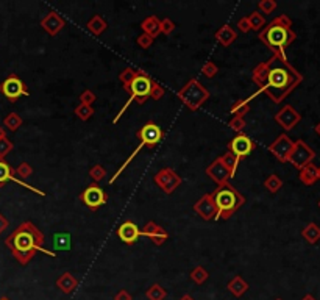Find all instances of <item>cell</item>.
<instances>
[{"label":"cell","instance_id":"cell-1","mask_svg":"<svg viewBox=\"0 0 320 300\" xmlns=\"http://www.w3.org/2000/svg\"><path fill=\"white\" fill-rule=\"evenodd\" d=\"M252 80L258 86V94L264 92L274 103H281L303 82V75L289 63L286 55H272L253 69Z\"/></svg>","mask_w":320,"mask_h":300},{"label":"cell","instance_id":"cell-2","mask_svg":"<svg viewBox=\"0 0 320 300\" xmlns=\"http://www.w3.org/2000/svg\"><path fill=\"white\" fill-rule=\"evenodd\" d=\"M45 236L41 230L30 221L22 222L13 233L5 239V246L9 249L19 264L25 266L36 255V252H42L49 257H56V253L52 250L44 249Z\"/></svg>","mask_w":320,"mask_h":300},{"label":"cell","instance_id":"cell-3","mask_svg":"<svg viewBox=\"0 0 320 300\" xmlns=\"http://www.w3.org/2000/svg\"><path fill=\"white\" fill-rule=\"evenodd\" d=\"M297 39L292 30V20L286 14H280L259 31V41L264 42L274 55H284L289 45Z\"/></svg>","mask_w":320,"mask_h":300},{"label":"cell","instance_id":"cell-4","mask_svg":"<svg viewBox=\"0 0 320 300\" xmlns=\"http://www.w3.org/2000/svg\"><path fill=\"white\" fill-rule=\"evenodd\" d=\"M211 195H212V200H214L216 208H217L216 219H222V221H228V219L245 203L244 195L234 186H231L230 183L223 184V186H219Z\"/></svg>","mask_w":320,"mask_h":300},{"label":"cell","instance_id":"cell-5","mask_svg":"<svg viewBox=\"0 0 320 300\" xmlns=\"http://www.w3.org/2000/svg\"><path fill=\"white\" fill-rule=\"evenodd\" d=\"M176 97L181 100L191 111H197L209 99V91L201 85L197 78H191L189 82L176 92Z\"/></svg>","mask_w":320,"mask_h":300},{"label":"cell","instance_id":"cell-6","mask_svg":"<svg viewBox=\"0 0 320 300\" xmlns=\"http://www.w3.org/2000/svg\"><path fill=\"white\" fill-rule=\"evenodd\" d=\"M153 83H155V80L150 78V75L147 72H144L142 69H136L132 82L124 86L125 92H128V96H130L128 100L138 102L139 105H142L147 99H150Z\"/></svg>","mask_w":320,"mask_h":300},{"label":"cell","instance_id":"cell-7","mask_svg":"<svg viewBox=\"0 0 320 300\" xmlns=\"http://www.w3.org/2000/svg\"><path fill=\"white\" fill-rule=\"evenodd\" d=\"M316 156V152L308 146L305 141L297 140L294 141V147L291 150V155L288 158V163H291L294 167H297L299 170L303 169L305 166H308L310 163H313V159Z\"/></svg>","mask_w":320,"mask_h":300},{"label":"cell","instance_id":"cell-8","mask_svg":"<svg viewBox=\"0 0 320 300\" xmlns=\"http://www.w3.org/2000/svg\"><path fill=\"white\" fill-rule=\"evenodd\" d=\"M0 92H2V94L11 103L17 102V99H20L22 96H30V91H28L27 85L14 74H11L9 77H6L3 80L2 83H0Z\"/></svg>","mask_w":320,"mask_h":300},{"label":"cell","instance_id":"cell-9","mask_svg":"<svg viewBox=\"0 0 320 300\" xmlns=\"http://www.w3.org/2000/svg\"><path fill=\"white\" fill-rule=\"evenodd\" d=\"M136 136L141 141L139 144H142L144 147H149V149H155L164 138V132L160 125H157L153 121H149L138 130Z\"/></svg>","mask_w":320,"mask_h":300},{"label":"cell","instance_id":"cell-10","mask_svg":"<svg viewBox=\"0 0 320 300\" xmlns=\"http://www.w3.org/2000/svg\"><path fill=\"white\" fill-rule=\"evenodd\" d=\"M80 200L85 203L89 210H97L106 203L108 195H106V192L97 183H91L89 186H86L85 191L80 194Z\"/></svg>","mask_w":320,"mask_h":300},{"label":"cell","instance_id":"cell-11","mask_svg":"<svg viewBox=\"0 0 320 300\" xmlns=\"http://www.w3.org/2000/svg\"><path fill=\"white\" fill-rule=\"evenodd\" d=\"M256 144L255 141H252L245 133H239L236 135L233 140L228 143V152H231L239 161L247 158L255 150Z\"/></svg>","mask_w":320,"mask_h":300},{"label":"cell","instance_id":"cell-12","mask_svg":"<svg viewBox=\"0 0 320 300\" xmlns=\"http://www.w3.org/2000/svg\"><path fill=\"white\" fill-rule=\"evenodd\" d=\"M153 181H155L165 194H172L181 184V177L176 174L173 169L164 167L153 177Z\"/></svg>","mask_w":320,"mask_h":300},{"label":"cell","instance_id":"cell-13","mask_svg":"<svg viewBox=\"0 0 320 300\" xmlns=\"http://www.w3.org/2000/svg\"><path fill=\"white\" fill-rule=\"evenodd\" d=\"M8 181H16L17 184H20V186L27 188V189H30V191H33V192H36V194L42 195V197L45 195V192H44V191H41V189H38V188H33L31 184H28V183H25V181L19 180V178L16 177L14 169L9 166L8 161H6L5 158H0V188H3Z\"/></svg>","mask_w":320,"mask_h":300},{"label":"cell","instance_id":"cell-14","mask_svg":"<svg viewBox=\"0 0 320 300\" xmlns=\"http://www.w3.org/2000/svg\"><path fill=\"white\" fill-rule=\"evenodd\" d=\"M292 147H294V141L286 133H283L269 146V152L274 155L280 163H288V158L291 155Z\"/></svg>","mask_w":320,"mask_h":300},{"label":"cell","instance_id":"cell-15","mask_svg":"<svg viewBox=\"0 0 320 300\" xmlns=\"http://www.w3.org/2000/svg\"><path fill=\"white\" fill-rule=\"evenodd\" d=\"M300 121H302L300 113L295 110L292 105H284L275 114V122L281 127L284 132H291Z\"/></svg>","mask_w":320,"mask_h":300},{"label":"cell","instance_id":"cell-16","mask_svg":"<svg viewBox=\"0 0 320 300\" xmlns=\"http://www.w3.org/2000/svg\"><path fill=\"white\" fill-rule=\"evenodd\" d=\"M206 175L211 178V180H214L217 183V186H223V184H227L231 178V174H230V170L225 167V164L222 163V159L220 156L216 158L212 163L206 167Z\"/></svg>","mask_w":320,"mask_h":300},{"label":"cell","instance_id":"cell-17","mask_svg":"<svg viewBox=\"0 0 320 300\" xmlns=\"http://www.w3.org/2000/svg\"><path fill=\"white\" fill-rule=\"evenodd\" d=\"M194 211L205 221H211V219H216L217 216V208L216 203L212 200L211 194H203L201 197L197 200V203L194 205Z\"/></svg>","mask_w":320,"mask_h":300},{"label":"cell","instance_id":"cell-18","mask_svg":"<svg viewBox=\"0 0 320 300\" xmlns=\"http://www.w3.org/2000/svg\"><path fill=\"white\" fill-rule=\"evenodd\" d=\"M141 235L146 236V238H150L155 246H162L169 238V233L165 232L161 225H158L157 222H153V221H149L144 227H142Z\"/></svg>","mask_w":320,"mask_h":300},{"label":"cell","instance_id":"cell-19","mask_svg":"<svg viewBox=\"0 0 320 300\" xmlns=\"http://www.w3.org/2000/svg\"><path fill=\"white\" fill-rule=\"evenodd\" d=\"M117 236L122 242H125L127 246H133L138 242L141 236V230L133 221H125L117 228Z\"/></svg>","mask_w":320,"mask_h":300},{"label":"cell","instance_id":"cell-20","mask_svg":"<svg viewBox=\"0 0 320 300\" xmlns=\"http://www.w3.org/2000/svg\"><path fill=\"white\" fill-rule=\"evenodd\" d=\"M41 27L50 34V36H56L64 27H66V19L60 16L56 11H50L42 20H41Z\"/></svg>","mask_w":320,"mask_h":300},{"label":"cell","instance_id":"cell-21","mask_svg":"<svg viewBox=\"0 0 320 300\" xmlns=\"http://www.w3.org/2000/svg\"><path fill=\"white\" fill-rule=\"evenodd\" d=\"M214 38L220 45H223V47H230V45L236 41V38H238V33L231 28V25L227 24V25H222L216 31Z\"/></svg>","mask_w":320,"mask_h":300},{"label":"cell","instance_id":"cell-22","mask_svg":"<svg viewBox=\"0 0 320 300\" xmlns=\"http://www.w3.org/2000/svg\"><path fill=\"white\" fill-rule=\"evenodd\" d=\"M56 288H60V291L64 294H72L78 288V280L70 272H64L56 280Z\"/></svg>","mask_w":320,"mask_h":300},{"label":"cell","instance_id":"cell-23","mask_svg":"<svg viewBox=\"0 0 320 300\" xmlns=\"http://www.w3.org/2000/svg\"><path fill=\"white\" fill-rule=\"evenodd\" d=\"M141 28H142V33H146L155 39L157 36H160V33H161V20L157 16H149L142 20Z\"/></svg>","mask_w":320,"mask_h":300},{"label":"cell","instance_id":"cell-24","mask_svg":"<svg viewBox=\"0 0 320 300\" xmlns=\"http://www.w3.org/2000/svg\"><path fill=\"white\" fill-rule=\"evenodd\" d=\"M300 181L306 186H311L319 180V167L313 163H310L308 166H305L303 169H300V175H299Z\"/></svg>","mask_w":320,"mask_h":300},{"label":"cell","instance_id":"cell-25","mask_svg":"<svg viewBox=\"0 0 320 300\" xmlns=\"http://www.w3.org/2000/svg\"><path fill=\"white\" fill-rule=\"evenodd\" d=\"M228 291L234 296V297H242L247 291H248V283L242 279L241 275H236L234 279H231L227 285Z\"/></svg>","mask_w":320,"mask_h":300},{"label":"cell","instance_id":"cell-26","mask_svg":"<svg viewBox=\"0 0 320 300\" xmlns=\"http://www.w3.org/2000/svg\"><path fill=\"white\" fill-rule=\"evenodd\" d=\"M258 96V92H255V94L252 97H248V99H241L238 102H234L233 105H231V114H233V118H244L245 114L250 111V100L253 97Z\"/></svg>","mask_w":320,"mask_h":300},{"label":"cell","instance_id":"cell-27","mask_svg":"<svg viewBox=\"0 0 320 300\" xmlns=\"http://www.w3.org/2000/svg\"><path fill=\"white\" fill-rule=\"evenodd\" d=\"M106 27H108V24H106V20L100 14L92 16L86 24V28L94 34V36H100V34L106 30Z\"/></svg>","mask_w":320,"mask_h":300},{"label":"cell","instance_id":"cell-28","mask_svg":"<svg viewBox=\"0 0 320 300\" xmlns=\"http://www.w3.org/2000/svg\"><path fill=\"white\" fill-rule=\"evenodd\" d=\"M302 236L310 242V244H316L320 239V227L314 222H310L302 230Z\"/></svg>","mask_w":320,"mask_h":300},{"label":"cell","instance_id":"cell-29","mask_svg":"<svg viewBox=\"0 0 320 300\" xmlns=\"http://www.w3.org/2000/svg\"><path fill=\"white\" fill-rule=\"evenodd\" d=\"M220 159H222V163L225 164V167H227V169L230 170L231 178H233L234 174H236V170H238V166H239L241 161H239L238 158H236L231 152H228V150L220 156Z\"/></svg>","mask_w":320,"mask_h":300},{"label":"cell","instance_id":"cell-30","mask_svg":"<svg viewBox=\"0 0 320 300\" xmlns=\"http://www.w3.org/2000/svg\"><path fill=\"white\" fill-rule=\"evenodd\" d=\"M146 296L149 300H164L167 297V291H165L160 283H153L147 290Z\"/></svg>","mask_w":320,"mask_h":300},{"label":"cell","instance_id":"cell-31","mask_svg":"<svg viewBox=\"0 0 320 300\" xmlns=\"http://www.w3.org/2000/svg\"><path fill=\"white\" fill-rule=\"evenodd\" d=\"M22 124H23V121L17 113H9L8 116L3 119V125L9 132H17L22 127Z\"/></svg>","mask_w":320,"mask_h":300},{"label":"cell","instance_id":"cell-32","mask_svg":"<svg viewBox=\"0 0 320 300\" xmlns=\"http://www.w3.org/2000/svg\"><path fill=\"white\" fill-rule=\"evenodd\" d=\"M264 188H266L269 192L275 194V192H278V191L283 188V180H281L277 174H272V175H269V177L264 180Z\"/></svg>","mask_w":320,"mask_h":300},{"label":"cell","instance_id":"cell-33","mask_svg":"<svg viewBox=\"0 0 320 300\" xmlns=\"http://www.w3.org/2000/svg\"><path fill=\"white\" fill-rule=\"evenodd\" d=\"M248 19V24H250V28L255 31H261L266 27V19L263 14H259L258 11H253V13L247 17Z\"/></svg>","mask_w":320,"mask_h":300},{"label":"cell","instance_id":"cell-34","mask_svg":"<svg viewBox=\"0 0 320 300\" xmlns=\"http://www.w3.org/2000/svg\"><path fill=\"white\" fill-rule=\"evenodd\" d=\"M142 149H144V146H142V144H139V146H138V147H136V149L133 150V153H132V155H130V156H128V158H127L125 161H124V164H122V166H121L119 169H117V172H116V174L113 175V178L110 180V184H113V183H114V181H116L117 178H119V177H121V174H122V172H124V170H125V169L128 167V164H130V163H132V161H133V158H135V156H136V155H138V153L141 152V150H142Z\"/></svg>","mask_w":320,"mask_h":300},{"label":"cell","instance_id":"cell-35","mask_svg":"<svg viewBox=\"0 0 320 300\" xmlns=\"http://www.w3.org/2000/svg\"><path fill=\"white\" fill-rule=\"evenodd\" d=\"M209 279V274L205 268H201V266H197L195 269H192L191 272V280L197 285H203L206 280Z\"/></svg>","mask_w":320,"mask_h":300},{"label":"cell","instance_id":"cell-36","mask_svg":"<svg viewBox=\"0 0 320 300\" xmlns=\"http://www.w3.org/2000/svg\"><path fill=\"white\" fill-rule=\"evenodd\" d=\"M75 114L80 121H89L94 114V108L89 105H83V103H80V105L75 108Z\"/></svg>","mask_w":320,"mask_h":300},{"label":"cell","instance_id":"cell-37","mask_svg":"<svg viewBox=\"0 0 320 300\" xmlns=\"http://www.w3.org/2000/svg\"><path fill=\"white\" fill-rule=\"evenodd\" d=\"M89 177L92 178L94 183L99 184V183L106 177V170H105V167H103L102 164H96V166H92V167L89 169Z\"/></svg>","mask_w":320,"mask_h":300},{"label":"cell","instance_id":"cell-38","mask_svg":"<svg viewBox=\"0 0 320 300\" xmlns=\"http://www.w3.org/2000/svg\"><path fill=\"white\" fill-rule=\"evenodd\" d=\"M14 172H16V177L19 178V180H25V178H28L31 174H33V167L28 164V163H20L16 169H14Z\"/></svg>","mask_w":320,"mask_h":300},{"label":"cell","instance_id":"cell-39","mask_svg":"<svg viewBox=\"0 0 320 300\" xmlns=\"http://www.w3.org/2000/svg\"><path fill=\"white\" fill-rule=\"evenodd\" d=\"M219 72V67L216 63H212V61H208L203 64V67H201V75H205L206 78H214Z\"/></svg>","mask_w":320,"mask_h":300},{"label":"cell","instance_id":"cell-40","mask_svg":"<svg viewBox=\"0 0 320 300\" xmlns=\"http://www.w3.org/2000/svg\"><path fill=\"white\" fill-rule=\"evenodd\" d=\"M258 8H259L261 13L270 14L277 9V2L275 0H261V2L258 3Z\"/></svg>","mask_w":320,"mask_h":300},{"label":"cell","instance_id":"cell-41","mask_svg":"<svg viewBox=\"0 0 320 300\" xmlns=\"http://www.w3.org/2000/svg\"><path fill=\"white\" fill-rule=\"evenodd\" d=\"M97 100V96L94 94V91L91 89H86V91H83L81 94H80V103H83V105H89L92 107V103Z\"/></svg>","mask_w":320,"mask_h":300},{"label":"cell","instance_id":"cell-42","mask_svg":"<svg viewBox=\"0 0 320 300\" xmlns=\"http://www.w3.org/2000/svg\"><path fill=\"white\" fill-rule=\"evenodd\" d=\"M228 125H230V129L231 130H234L236 133H242L244 132V129H245V119L244 118H233L230 122H228Z\"/></svg>","mask_w":320,"mask_h":300},{"label":"cell","instance_id":"cell-43","mask_svg":"<svg viewBox=\"0 0 320 300\" xmlns=\"http://www.w3.org/2000/svg\"><path fill=\"white\" fill-rule=\"evenodd\" d=\"M13 149H14V144L11 143L8 138H2V140H0V158H5Z\"/></svg>","mask_w":320,"mask_h":300},{"label":"cell","instance_id":"cell-44","mask_svg":"<svg viewBox=\"0 0 320 300\" xmlns=\"http://www.w3.org/2000/svg\"><path fill=\"white\" fill-rule=\"evenodd\" d=\"M135 71H136V69H133V67H127L119 74V80H121L122 86H125V85H128L130 82H132V78L135 77Z\"/></svg>","mask_w":320,"mask_h":300},{"label":"cell","instance_id":"cell-45","mask_svg":"<svg viewBox=\"0 0 320 300\" xmlns=\"http://www.w3.org/2000/svg\"><path fill=\"white\" fill-rule=\"evenodd\" d=\"M153 39L152 36H149V34H146V33H142V34H139L138 36V39H136V42H138V45L141 49H149L150 45L153 44Z\"/></svg>","mask_w":320,"mask_h":300},{"label":"cell","instance_id":"cell-46","mask_svg":"<svg viewBox=\"0 0 320 300\" xmlns=\"http://www.w3.org/2000/svg\"><path fill=\"white\" fill-rule=\"evenodd\" d=\"M173 30H175L173 20L169 19V17H164V19L161 20V33H162V34H170Z\"/></svg>","mask_w":320,"mask_h":300},{"label":"cell","instance_id":"cell-47","mask_svg":"<svg viewBox=\"0 0 320 300\" xmlns=\"http://www.w3.org/2000/svg\"><path fill=\"white\" fill-rule=\"evenodd\" d=\"M164 88L160 85V83H153V88H152V94H150V99L152 100H161L164 97Z\"/></svg>","mask_w":320,"mask_h":300},{"label":"cell","instance_id":"cell-48","mask_svg":"<svg viewBox=\"0 0 320 300\" xmlns=\"http://www.w3.org/2000/svg\"><path fill=\"white\" fill-rule=\"evenodd\" d=\"M238 27H239V30H241L242 33H247V31L252 30V28H250V24H248V19H247V17H241V19L238 20Z\"/></svg>","mask_w":320,"mask_h":300},{"label":"cell","instance_id":"cell-49","mask_svg":"<svg viewBox=\"0 0 320 300\" xmlns=\"http://www.w3.org/2000/svg\"><path fill=\"white\" fill-rule=\"evenodd\" d=\"M114 300H133V297H132V294H130L128 291L122 290V291H119V293L114 296Z\"/></svg>","mask_w":320,"mask_h":300},{"label":"cell","instance_id":"cell-50","mask_svg":"<svg viewBox=\"0 0 320 300\" xmlns=\"http://www.w3.org/2000/svg\"><path fill=\"white\" fill-rule=\"evenodd\" d=\"M8 227H9L8 219H6V217L2 214V213H0V235H2V233L5 232V230H6Z\"/></svg>","mask_w":320,"mask_h":300},{"label":"cell","instance_id":"cell-51","mask_svg":"<svg viewBox=\"0 0 320 300\" xmlns=\"http://www.w3.org/2000/svg\"><path fill=\"white\" fill-rule=\"evenodd\" d=\"M302 300H317L313 294H306V296H303V299Z\"/></svg>","mask_w":320,"mask_h":300},{"label":"cell","instance_id":"cell-52","mask_svg":"<svg viewBox=\"0 0 320 300\" xmlns=\"http://www.w3.org/2000/svg\"><path fill=\"white\" fill-rule=\"evenodd\" d=\"M2 138H6V132H5L3 127L0 125V140H2Z\"/></svg>","mask_w":320,"mask_h":300},{"label":"cell","instance_id":"cell-53","mask_svg":"<svg viewBox=\"0 0 320 300\" xmlns=\"http://www.w3.org/2000/svg\"><path fill=\"white\" fill-rule=\"evenodd\" d=\"M180 300H195V299H194V297H192L191 294H184V296H183V297H181Z\"/></svg>","mask_w":320,"mask_h":300},{"label":"cell","instance_id":"cell-54","mask_svg":"<svg viewBox=\"0 0 320 300\" xmlns=\"http://www.w3.org/2000/svg\"><path fill=\"white\" fill-rule=\"evenodd\" d=\"M314 132H316V135H319V136H320V122L314 127Z\"/></svg>","mask_w":320,"mask_h":300},{"label":"cell","instance_id":"cell-55","mask_svg":"<svg viewBox=\"0 0 320 300\" xmlns=\"http://www.w3.org/2000/svg\"><path fill=\"white\" fill-rule=\"evenodd\" d=\"M0 300H9V299H8V297H2V299H0Z\"/></svg>","mask_w":320,"mask_h":300},{"label":"cell","instance_id":"cell-56","mask_svg":"<svg viewBox=\"0 0 320 300\" xmlns=\"http://www.w3.org/2000/svg\"><path fill=\"white\" fill-rule=\"evenodd\" d=\"M319 180H320V167H319Z\"/></svg>","mask_w":320,"mask_h":300},{"label":"cell","instance_id":"cell-57","mask_svg":"<svg viewBox=\"0 0 320 300\" xmlns=\"http://www.w3.org/2000/svg\"><path fill=\"white\" fill-rule=\"evenodd\" d=\"M319 208H320V200H319Z\"/></svg>","mask_w":320,"mask_h":300},{"label":"cell","instance_id":"cell-58","mask_svg":"<svg viewBox=\"0 0 320 300\" xmlns=\"http://www.w3.org/2000/svg\"><path fill=\"white\" fill-rule=\"evenodd\" d=\"M275 300H283V299H275Z\"/></svg>","mask_w":320,"mask_h":300}]
</instances>
